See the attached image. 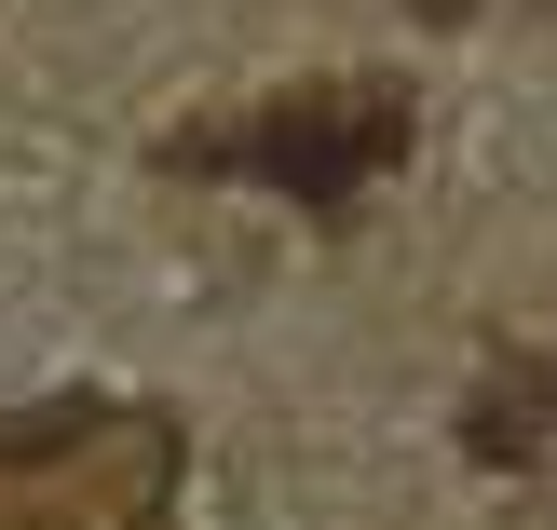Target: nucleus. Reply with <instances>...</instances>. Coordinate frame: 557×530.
I'll return each instance as SVG.
<instances>
[{"label":"nucleus","mask_w":557,"mask_h":530,"mask_svg":"<svg viewBox=\"0 0 557 530\" xmlns=\"http://www.w3.org/2000/svg\"><path fill=\"white\" fill-rule=\"evenodd\" d=\"M395 136H408V123H395L381 96H299V109H272L232 163H259L272 190H299V205H354V190L395 163Z\"/></svg>","instance_id":"nucleus-1"},{"label":"nucleus","mask_w":557,"mask_h":530,"mask_svg":"<svg viewBox=\"0 0 557 530\" xmlns=\"http://www.w3.org/2000/svg\"><path fill=\"white\" fill-rule=\"evenodd\" d=\"M408 14H422V27H462V14H476V0H408Z\"/></svg>","instance_id":"nucleus-2"}]
</instances>
